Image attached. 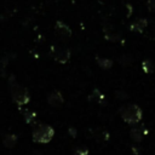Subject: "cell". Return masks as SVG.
Instances as JSON below:
<instances>
[{"label":"cell","instance_id":"cell-1","mask_svg":"<svg viewBox=\"0 0 155 155\" xmlns=\"http://www.w3.org/2000/svg\"><path fill=\"white\" fill-rule=\"evenodd\" d=\"M120 115L126 124L136 125L142 120L143 113L137 104H127L120 108Z\"/></svg>","mask_w":155,"mask_h":155},{"label":"cell","instance_id":"cell-2","mask_svg":"<svg viewBox=\"0 0 155 155\" xmlns=\"http://www.w3.org/2000/svg\"><path fill=\"white\" fill-rule=\"evenodd\" d=\"M52 136H53V128L50 127V126H46V125L40 126L34 132V138L38 142H44V143L50 142V139L52 138Z\"/></svg>","mask_w":155,"mask_h":155},{"label":"cell","instance_id":"cell-3","mask_svg":"<svg viewBox=\"0 0 155 155\" xmlns=\"http://www.w3.org/2000/svg\"><path fill=\"white\" fill-rule=\"evenodd\" d=\"M56 31L62 38H70L71 36V29H70V27L67 25L62 21L57 22V24H56Z\"/></svg>","mask_w":155,"mask_h":155},{"label":"cell","instance_id":"cell-4","mask_svg":"<svg viewBox=\"0 0 155 155\" xmlns=\"http://www.w3.org/2000/svg\"><path fill=\"white\" fill-rule=\"evenodd\" d=\"M54 58L61 62V63H65L69 61L70 58V51L67 50V48H62V47H58L56 51H54Z\"/></svg>","mask_w":155,"mask_h":155},{"label":"cell","instance_id":"cell-5","mask_svg":"<svg viewBox=\"0 0 155 155\" xmlns=\"http://www.w3.org/2000/svg\"><path fill=\"white\" fill-rule=\"evenodd\" d=\"M130 134H131V138H132L134 142H140V140L143 139L144 134H145V131H144L143 127H133V128L131 130Z\"/></svg>","mask_w":155,"mask_h":155},{"label":"cell","instance_id":"cell-6","mask_svg":"<svg viewBox=\"0 0 155 155\" xmlns=\"http://www.w3.org/2000/svg\"><path fill=\"white\" fill-rule=\"evenodd\" d=\"M145 27H147V19H144V18H139V19H137L136 22H133L132 24H131V30H133V31H143L144 29H145Z\"/></svg>","mask_w":155,"mask_h":155},{"label":"cell","instance_id":"cell-7","mask_svg":"<svg viewBox=\"0 0 155 155\" xmlns=\"http://www.w3.org/2000/svg\"><path fill=\"white\" fill-rule=\"evenodd\" d=\"M48 102H50V104L57 107V105H59V104L63 103V97H62V94H61L58 91H54V92H52V93L50 94Z\"/></svg>","mask_w":155,"mask_h":155},{"label":"cell","instance_id":"cell-8","mask_svg":"<svg viewBox=\"0 0 155 155\" xmlns=\"http://www.w3.org/2000/svg\"><path fill=\"white\" fill-rule=\"evenodd\" d=\"M96 61H97V64L102 69H110L113 67V63H114L110 58H104V57H97Z\"/></svg>","mask_w":155,"mask_h":155},{"label":"cell","instance_id":"cell-9","mask_svg":"<svg viewBox=\"0 0 155 155\" xmlns=\"http://www.w3.org/2000/svg\"><path fill=\"white\" fill-rule=\"evenodd\" d=\"M142 68H143V71H144V73H148V74H150V73H153V71L155 70V65H154L153 61H150V59L143 61Z\"/></svg>","mask_w":155,"mask_h":155},{"label":"cell","instance_id":"cell-10","mask_svg":"<svg viewBox=\"0 0 155 155\" xmlns=\"http://www.w3.org/2000/svg\"><path fill=\"white\" fill-rule=\"evenodd\" d=\"M88 99H90V101H97V102H101V101L104 99V94L101 93L99 90H93V92L90 94Z\"/></svg>","mask_w":155,"mask_h":155},{"label":"cell","instance_id":"cell-11","mask_svg":"<svg viewBox=\"0 0 155 155\" xmlns=\"http://www.w3.org/2000/svg\"><path fill=\"white\" fill-rule=\"evenodd\" d=\"M119 62L122 64V65H128L131 62H132V58H131V56H126V54H124V56H121L120 58H119Z\"/></svg>","mask_w":155,"mask_h":155},{"label":"cell","instance_id":"cell-12","mask_svg":"<svg viewBox=\"0 0 155 155\" xmlns=\"http://www.w3.org/2000/svg\"><path fill=\"white\" fill-rule=\"evenodd\" d=\"M147 7L150 12H155V0H148Z\"/></svg>","mask_w":155,"mask_h":155},{"label":"cell","instance_id":"cell-13","mask_svg":"<svg viewBox=\"0 0 155 155\" xmlns=\"http://www.w3.org/2000/svg\"><path fill=\"white\" fill-rule=\"evenodd\" d=\"M74 155H88V150L85 148H79V149H75Z\"/></svg>","mask_w":155,"mask_h":155}]
</instances>
